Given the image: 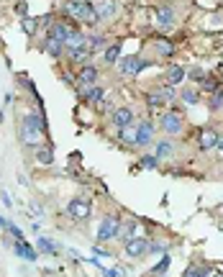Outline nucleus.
Masks as SVG:
<instances>
[{
    "mask_svg": "<svg viewBox=\"0 0 223 277\" xmlns=\"http://www.w3.org/2000/svg\"><path fill=\"white\" fill-rule=\"evenodd\" d=\"M146 67H149V62L141 59V57H123V59H121V72L128 75V77L139 75L141 69H146Z\"/></svg>",
    "mask_w": 223,
    "mask_h": 277,
    "instance_id": "nucleus-7",
    "label": "nucleus"
},
{
    "mask_svg": "<svg viewBox=\"0 0 223 277\" xmlns=\"http://www.w3.org/2000/svg\"><path fill=\"white\" fill-rule=\"evenodd\" d=\"M36 249H39L41 254H59V246L51 239H47V236H39L36 239Z\"/></svg>",
    "mask_w": 223,
    "mask_h": 277,
    "instance_id": "nucleus-22",
    "label": "nucleus"
},
{
    "mask_svg": "<svg viewBox=\"0 0 223 277\" xmlns=\"http://www.w3.org/2000/svg\"><path fill=\"white\" fill-rule=\"evenodd\" d=\"M149 252L151 254H167V244H164V241H162V244H159V241L151 244V241H149Z\"/></svg>",
    "mask_w": 223,
    "mask_h": 277,
    "instance_id": "nucleus-37",
    "label": "nucleus"
},
{
    "mask_svg": "<svg viewBox=\"0 0 223 277\" xmlns=\"http://www.w3.org/2000/svg\"><path fill=\"white\" fill-rule=\"evenodd\" d=\"M118 141L123 147H136V126L118 129Z\"/></svg>",
    "mask_w": 223,
    "mask_h": 277,
    "instance_id": "nucleus-20",
    "label": "nucleus"
},
{
    "mask_svg": "<svg viewBox=\"0 0 223 277\" xmlns=\"http://www.w3.org/2000/svg\"><path fill=\"white\" fill-rule=\"evenodd\" d=\"M95 11H97V21H111L115 16V3L113 0H97Z\"/></svg>",
    "mask_w": 223,
    "mask_h": 277,
    "instance_id": "nucleus-16",
    "label": "nucleus"
},
{
    "mask_svg": "<svg viewBox=\"0 0 223 277\" xmlns=\"http://www.w3.org/2000/svg\"><path fill=\"white\" fill-rule=\"evenodd\" d=\"M169 154H172V144H169V141H159L157 144V159H167Z\"/></svg>",
    "mask_w": 223,
    "mask_h": 277,
    "instance_id": "nucleus-31",
    "label": "nucleus"
},
{
    "mask_svg": "<svg viewBox=\"0 0 223 277\" xmlns=\"http://www.w3.org/2000/svg\"><path fill=\"white\" fill-rule=\"evenodd\" d=\"M144 169H157L159 167V159L154 157V154H146V157H141V162H139Z\"/></svg>",
    "mask_w": 223,
    "mask_h": 277,
    "instance_id": "nucleus-33",
    "label": "nucleus"
},
{
    "mask_svg": "<svg viewBox=\"0 0 223 277\" xmlns=\"http://www.w3.org/2000/svg\"><path fill=\"white\" fill-rule=\"evenodd\" d=\"M64 49L67 51H77V49H87V36L82 31H72L67 36V41H64Z\"/></svg>",
    "mask_w": 223,
    "mask_h": 277,
    "instance_id": "nucleus-15",
    "label": "nucleus"
},
{
    "mask_svg": "<svg viewBox=\"0 0 223 277\" xmlns=\"http://www.w3.org/2000/svg\"><path fill=\"white\" fill-rule=\"evenodd\" d=\"M23 129H31V131H44L47 133V121H44V115L39 113H26L23 121H21Z\"/></svg>",
    "mask_w": 223,
    "mask_h": 277,
    "instance_id": "nucleus-13",
    "label": "nucleus"
},
{
    "mask_svg": "<svg viewBox=\"0 0 223 277\" xmlns=\"http://www.w3.org/2000/svg\"><path fill=\"white\" fill-rule=\"evenodd\" d=\"M64 13L77 18V21H82V23H97V11L87 0H69L64 5Z\"/></svg>",
    "mask_w": 223,
    "mask_h": 277,
    "instance_id": "nucleus-1",
    "label": "nucleus"
},
{
    "mask_svg": "<svg viewBox=\"0 0 223 277\" xmlns=\"http://www.w3.org/2000/svg\"><path fill=\"white\" fill-rule=\"evenodd\" d=\"M182 277H208V267H198V264H190L185 270Z\"/></svg>",
    "mask_w": 223,
    "mask_h": 277,
    "instance_id": "nucleus-28",
    "label": "nucleus"
},
{
    "mask_svg": "<svg viewBox=\"0 0 223 277\" xmlns=\"http://www.w3.org/2000/svg\"><path fill=\"white\" fill-rule=\"evenodd\" d=\"M218 133L213 131V129H203L200 133H198V147L203 149V151H208V149H216L218 147Z\"/></svg>",
    "mask_w": 223,
    "mask_h": 277,
    "instance_id": "nucleus-11",
    "label": "nucleus"
},
{
    "mask_svg": "<svg viewBox=\"0 0 223 277\" xmlns=\"http://www.w3.org/2000/svg\"><path fill=\"white\" fill-rule=\"evenodd\" d=\"M36 162L44 164V167H49L54 162V151H51V147H39L36 149Z\"/></svg>",
    "mask_w": 223,
    "mask_h": 277,
    "instance_id": "nucleus-23",
    "label": "nucleus"
},
{
    "mask_svg": "<svg viewBox=\"0 0 223 277\" xmlns=\"http://www.w3.org/2000/svg\"><path fill=\"white\" fill-rule=\"evenodd\" d=\"M69 33H72V29H69L67 23H62V21H59V23H51V31H49V36H51V39H57V41L64 44Z\"/></svg>",
    "mask_w": 223,
    "mask_h": 277,
    "instance_id": "nucleus-19",
    "label": "nucleus"
},
{
    "mask_svg": "<svg viewBox=\"0 0 223 277\" xmlns=\"http://www.w3.org/2000/svg\"><path fill=\"white\" fill-rule=\"evenodd\" d=\"M221 108H223V90H216L210 100V111H221Z\"/></svg>",
    "mask_w": 223,
    "mask_h": 277,
    "instance_id": "nucleus-35",
    "label": "nucleus"
},
{
    "mask_svg": "<svg viewBox=\"0 0 223 277\" xmlns=\"http://www.w3.org/2000/svg\"><path fill=\"white\" fill-rule=\"evenodd\" d=\"M111 121H113V126H115V129L133 126V111H131V108H115Z\"/></svg>",
    "mask_w": 223,
    "mask_h": 277,
    "instance_id": "nucleus-10",
    "label": "nucleus"
},
{
    "mask_svg": "<svg viewBox=\"0 0 223 277\" xmlns=\"http://www.w3.org/2000/svg\"><path fill=\"white\" fill-rule=\"evenodd\" d=\"M80 93H82L87 100H93V103H97V100H103V98H105L103 87H85V90H80Z\"/></svg>",
    "mask_w": 223,
    "mask_h": 277,
    "instance_id": "nucleus-25",
    "label": "nucleus"
},
{
    "mask_svg": "<svg viewBox=\"0 0 223 277\" xmlns=\"http://www.w3.org/2000/svg\"><path fill=\"white\" fill-rule=\"evenodd\" d=\"M185 77H187V69L185 67H180V65H172L164 72V85H169V87H175V85H182L185 82Z\"/></svg>",
    "mask_w": 223,
    "mask_h": 277,
    "instance_id": "nucleus-9",
    "label": "nucleus"
},
{
    "mask_svg": "<svg viewBox=\"0 0 223 277\" xmlns=\"http://www.w3.org/2000/svg\"><path fill=\"white\" fill-rule=\"evenodd\" d=\"M182 100H185L187 105H198V100H200V95L195 93V90H190V87H185V90H182Z\"/></svg>",
    "mask_w": 223,
    "mask_h": 277,
    "instance_id": "nucleus-32",
    "label": "nucleus"
},
{
    "mask_svg": "<svg viewBox=\"0 0 223 277\" xmlns=\"http://www.w3.org/2000/svg\"><path fill=\"white\" fill-rule=\"evenodd\" d=\"M16 13H18V18H29V16H26V13H29V5H26L23 0H21V3L16 5Z\"/></svg>",
    "mask_w": 223,
    "mask_h": 277,
    "instance_id": "nucleus-39",
    "label": "nucleus"
},
{
    "mask_svg": "<svg viewBox=\"0 0 223 277\" xmlns=\"http://www.w3.org/2000/svg\"><path fill=\"white\" fill-rule=\"evenodd\" d=\"M123 249H126L128 257L139 259V257L149 254V239H144V236H133V239H128V241H123Z\"/></svg>",
    "mask_w": 223,
    "mask_h": 277,
    "instance_id": "nucleus-5",
    "label": "nucleus"
},
{
    "mask_svg": "<svg viewBox=\"0 0 223 277\" xmlns=\"http://www.w3.org/2000/svg\"><path fill=\"white\" fill-rule=\"evenodd\" d=\"M146 103L151 105V108H162V105L167 103V98H164L162 93H149V95H146Z\"/></svg>",
    "mask_w": 223,
    "mask_h": 277,
    "instance_id": "nucleus-29",
    "label": "nucleus"
},
{
    "mask_svg": "<svg viewBox=\"0 0 223 277\" xmlns=\"http://www.w3.org/2000/svg\"><path fill=\"white\" fill-rule=\"evenodd\" d=\"M0 200H3V205H8V208H11V205H13V200H11V195H8L5 190H0Z\"/></svg>",
    "mask_w": 223,
    "mask_h": 277,
    "instance_id": "nucleus-42",
    "label": "nucleus"
},
{
    "mask_svg": "<svg viewBox=\"0 0 223 277\" xmlns=\"http://www.w3.org/2000/svg\"><path fill=\"white\" fill-rule=\"evenodd\" d=\"M190 77L195 80V82H200V85H203V80H205V72H203V69H192V72H190Z\"/></svg>",
    "mask_w": 223,
    "mask_h": 277,
    "instance_id": "nucleus-41",
    "label": "nucleus"
},
{
    "mask_svg": "<svg viewBox=\"0 0 223 277\" xmlns=\"http://www.w3.org/2000/svg\"><path fill=\"white\" fill-rule=\"evenodd\" d=\"M169 264H172V259H169V254H162V259H159V262L154 264V267H151V272H154V275H167V270H169Z\"/></svg>",
    "mask_w": 223,
    "mask_h": 277,
    "instance_id": "nucleus-26",
    "label": "nucleus"
},
{
    "mask_svg": "<svg viewBox=\"0 0 223 277\" xmlns=\"http://www.w3.org/2000/svg\"><path fill=\"white\" fill-rule=\"evenodd\" d=\"M8 226H11V221H8L5 216H0V228H5V231H8Z\"/></svg>",
    "mask_w": 223,
    "mask_h": 277,
    "instance_id": "nucleus-44",
    "label": "nucleus"
},
{
    "mask_svg": "<svg viewBox=\"0 0 223 277\" xmlns=\"http://www.w3.org/2000/svg\"><path fill=\"white\" fill-rule=\"evenodd\" d=\"M157 51H159L162 57H172V54H175V47H172L167 39H159V41H157Z\"/></svg>",
    "mask_w": 223,
    "mask_h": 277,
    "instance_id": "nucleus-30",
    "label": "nucleus"
},
{
    "mask_svg": "<svg viewBox=\"0 0 223 277\" xmlns=\"http://www.w3.org/2000/svg\"><path fill=\"white\" fill-rule=\"evenodd\" d=\"M118 57H121V44H113V47L105 49L103 62H105V65H115V62H118Z\"/></svg>",
    "mask_w": 223,
    "mask_h": 277,
    "instance_id": "nucleus-24",
    "label": "nucleus"
},
{
    "mask_svg": "<svg viewBox=\"0 0 223 277\" xmlns=\"http://www.w3.org/2000/svg\"><path fill=\"white\" fill-rule=\"evenodd\" d=\"M121 226H123V221L121 218H115V216H105L100 221V226H97V241H111L121 234Z\"/></svg>",
    "mask_w": 223,
    "mask_h": 277,
    "instance_id": "nucleus-2",
    "label": "nucleus"
},
{
    "mask_svg": "<svg viewBox=\"0 0 223 277\" xmlns=\"http://www.w3.org/2000/svg\"><path fill=\"white\" fill-rule=\"evenodd\" d=\"M8 234H11L16 241H23V231H21V226H16V223H11V226H8Z\"/></svg>",
    "mask_w": 223,
    "mask_h": 277,
    "instance_id": "nucleus-38",
    "label": "nucleus"
},
{
    "mask_svg": "<svg viewBox=\"0 0 223 277\" xmlns=\"http://www.w3.org/2000/svg\"><path fill=\"white\" fill-rule=\"evenodd\" d=\"M67 213L75 221H87V218H90V213H93V203L87 198H72L67 203Z\"/></svg>",
    "mask_w": 223,
    "mask_h": 277,
    "instance_id": "nucleus-3",
    "label": "nucleus"
},
{
    "mask_svg": "<svg viewBox=\"0 0 223 277\" xmlns=\"http://www.w3.org/2000/svg\"><path fill=\"white\" fill-rule=\"evenodd\" d=\"M97 80V69L95 67H82L77 75V90H85V87H93Z\"/></svg>",
    "mask_w": 223,
    "mask_h": 277,
    "instance_id": "nucleus-12",
    "label": "nucleus"
},
{
    "mask_svg": "<svg viewBox=\"0 0 223 277\" xmlns=\"http://www.w3.org/2000/svg\"><path fill=\"white\" fill-rule=\"evenodd\" d=\"M159 126H162V131L164 133H182V129H185V118L180 113H164L162 118H159Z\"/></svg>",
    "mask_w": 223,
    "mask_h": 277,
    "instance_id": "nucleus-4",
    "label": "nucleus"
},
{
    "mask_svg": "<svg viewBox=\"0 0 223 277\" xmlns=\"http://www.w3.org/2000/svg\"><path fill=\"white\" fill-rule=\"evenodd\" d=\"M90 54H93L90 49H77V51H69V59H72L75 65H85V62L90 59Z\"/></svg>",
    "mask_w": 223,
    "mask_h": 277,
    "instance_id": "nucleus-27",
    "label": "nucleus"
},
{
    "mask_svg": "<svg viewBox=\"0 0 223 277\" xmlns=\"http://www.w3.org/2000/svg\"><path fill=\"white\" fill-rule=\"evenodd\" d=\"M123 241H128V239H133V236H141V226H139V221H126L121 226V234H118Z\"/></svg>",
    "mask_w": 223,
    "mask_h": 277,
    "instance_id": "nucleus-18",
    "label": "nucleus"
},
{
    "mask_svg": "<svg viewBox=\"0 0 223 277\" xmlns=\"http://www.w3.org/2000/svg\"><path fill=\"white\" fill-rule=\"evenodd\" d=\"M221 277H223V275H221Z\"/></svg>",
    "mask_w": 223,
    "mask_h": 277,
    "instance_id": "nucleus-46",
    "label": "nucleus"
},
{
    "mask_svg": "<svg viewBox=\"0 0 223 277\" xmlns=\"http://www.w3.org/2000/svg\"><path fill=\"white\" fill-rule=\"evenodd\" d=\"M18 139H21V144H23V147H29V149H39V147H44V139H47V133H44V131H31V129H23V126H21Z\"/></svg>",
    "mask_w": 223,
    "mask_h": 277,
    "instance_id": "nucleus-6",
    "label": "nucleus"
},
{
    "mask_svg": "<svg viewBox=\"0 0 223 277\" xmlns=\"http://www.w3.org/2000/svg\"><path fill=\"white\" fill-rule=\"evenodd\" d=\"M218 149H221V151H223V136H221V139H218Z\"/></svg>",
    "mask_w": 223,
    "mask_h": 277,
    "instance_id": "nucleus-45",
    "label": "nucleus"
},
{
    "mask_svg": "<svg viewBox=\"0 0 223 277\" xmlns=\"http://www.w3.org/2000/svg\"><path fill=\"white\" fill-rule=\"evenodd\" d=\"M100 47H105V39L103 36H87V49H90V51L100 49Z\"/></svg>",
    "mask_w": 223,
    "mask_h": 277,
    "instance_id": "nucleus-34",
    "label": "nucleus"
},
{
    "mask_svg": "<svg viewBox=\"0 0 223 277\" xmlns=\"http://www.w3.org/2000/svg\"><path fill=\"white\" fill-rule=\"evenodd\" d=\"M44 51H47L49 57H62V51H64V44L47 36V41H44Z\"/></svg>",
    "mask_w": 223,
    "mask_h": 277,
    "instance_id": "nucleus-21",
    "label": "nucleus"
},
{
    "mask_svg": "<svg viewBox=\"0 0 223 277\" xmlns=\"http://www.w3.org/2000/svg\"><path fill=\"white\" fill-rule=\"evenodd\" d=\"M157 23L162 26V31L172 29V26H175V11H172V8H169V5L159 8V11H157Z\"/></svg>",
    "mask_w": 223,
    "mask_h": 277,
    "instance_id": "nucleus-17",
    "label": "nucleus"
},
{
    "mask_svg": "<svg viewBox=\"0 0 223 277\" xmlns=\"http://www.w3.org/2000/svg\"><path fill=\"white\" fill-rule=\"evenodd\" d=\"M13 254L26 259V262H36V249H33L29 241H16V244H13Z\"/></svg>",
    "mask_w": 223,
    "mask_h": 277,
    "instance_id": "nucleus-14",
    "label": "nucleus"
},
{
    "mask_svg": "<svg viewBox=\"0 0 223 277\" xmlns=\"http://www.w3.org/2000/svg\"><path fill=\"white\" fill-rule=\"evenodd\" d=\"M203 90H205V93H216V90H218V80L205 77V80H203Z\"/></svg>",
    "mask_w": 223,
    "mask_h": 277,
    "instance_id": "nucleus-36",
    "label": "nucleus"
},
{
    "mask_svg": "<svg viewBox=\"0 0 223 277\" xmlns=\"http://www.w3.org/2000/svg\"><path fill=\"white\" fill-rule=\"evenodd\" d=\"M23 29H26V33H33V31H36V21H33V18H23Z\"/></svg>",
    "mask_w": 223,
    "mask_h": 277,
    "instance_id": "nucleus-40",
    "label": "nucleus"
},
{
    "mask_svg": "<svg viewBox=\"0 0 223 277\" xmlns=\"http://www.w3.org/2000/svg\"><path fill=\"white\" fill-rule=\"evenodd\" d=\"M93 254H95V257H105V259H108V257H111L108 252H103V249H100V246H95V249H93Z\"/></svg>",
    "mask_w": 223,
    "mask_h": 277,
    "instance_id": "nucleus-43",
    "label": "nucleus"
},
{
    "mask_svg": "<svg viewBox=\"0 0 223 277\" xmlns=\"http://www.w3.org/2000/svg\"><path fill=\"white\" fill-rule=\"evenodd\" d=\"M154 141V126L149 121H141L136 126V147H146Z\"/></svg>",
    "mask_w": 223,
    "mask_h": 277,
    "instance_id": "nucleus-8",
    "label": "nucleus"
}]
</instances>
